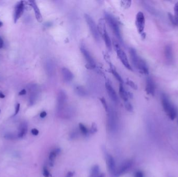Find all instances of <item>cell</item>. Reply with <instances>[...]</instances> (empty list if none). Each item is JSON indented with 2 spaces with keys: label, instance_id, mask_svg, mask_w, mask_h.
Masks as SVG:
<instances>
[{
  "label": "cell",
  "instance_id": "cell-1",
  "mask_svg": "<svg viewBox=\"0 0 178 177\" xmlns=\"http://www.w3.org/2000/svg\"><path fill=\"white\" fill-rule=\"evenodd\" d=\"M161 101L164 111L171 120H174L177 115V111L166 94L161 95Z\"/></svg>",
  "mask_w": 178,
  "mask_h": 177
},
{
  "label": "cell",
  "instance_id": "cell-2",
  "mask_svg": "<svg viewBox=\"0 0 178 177\" xmlns=\"http://www.w3.org/2000/svg\"><path fill=\"white\" fill-rule=\"evenodd\" d=\"M105 18L108 25L111 29V30H112V31L116 36L117 38L118 39V40L120 41V42H122V34L120 32L119 26L118 25V22L114 18V17L112 16L111 15L109 14L108 12H105Z\"/></svg>",
  "mask_w": 178,
  "mask_h": 177
},
{
  "label": "cell",
  "instance_id": "cell-3",
  "mask_svg": "<svg viewBox=\"0 0 178 177\" xmlns=\"http://www.w3.org/2000/svg\"><path fill=\"white\" fill-rule=\"evenodd\" d=\"M85 18L86 20V23L88 24L89 28L90 29V31L93 36L94 39L96 42H99L100 40V33H99L98 28L96 25L92 17L88 14H85Z\"/></svg>",
  "mask_w": 178,
  "mask_h": 177
},
{
  "label": "cell",
  "instance_id": "cell-4",
  "mask_svg": "<svg viewBox=\"0 0 178 177\" xmlns=\"http://www.w3.org/2000/svg\"><path fill=\"white\" fill-rule=\"evenodd\" d=\"M145 24L144 15L141 12H139L136 14V26L139 33L141 34L142 37H145V33L144 32Z\"/></svg>",
  "mask_w": 178,
  "mask_h": 177
},
{
  "label": "cell",
  "instance_id": "cell-5",
  "mask_svg": "<svg viewBox=\"0 0 178 177\" xmlns=\"http://www.w3.org/2000/svg\"><path fill=\"white\" fill-rule=\"evenodd\" d=\"M80 50L83 55V57L86 60L87 64H86V68L89 69H93L96 67V64L93 57L91 55L90 52L88 51L85 47L82 46L80 47Z\"/></svg>",
  "mask_w": 178,
  "mask_h": 177
},
{
  "label": "cell",
  "instance_id": "cell-6",
  "mask_svg": "<svg viewBox=\"0 0 178 177\" xmlns=\"http://www.w3.org/2000/svg\"><path fill=\"white\" fill-rule=\"evenodd\" d=\"M115 48L116 50V51L117 55L118 56L119 59L121 61V62H122V64H124V66L127 69L132 71V67H131L130 64H129L128 59L127 58V55L124 52V50H122V48H120V46L117 44L115 45Z\"/></svg>",
  "mask_w": 178,
  "mask_h": 177
},
{
  "label": "cell",
  "instance_id": "cell-7",
  "mask_svg": "<svg viewBox=\"0 0 178 177\" xmlns=\"http://www.w3.org/2000/svg\"><path fill=\"white\" fill-rule=\"evenodd\" d=\"M67 96L66 92L63 90H60L57 97V110L60 113L63 110L67 102Z\"/></svg>",
  "mask_w": 178,
  "mask_h": 177
},
{
  "label": "cell",
  "instance_id": "cell-8",
  "mask_svg": "<svg viewBox=\"0 0 178 177\" xmlns=\"http://www.w3.org/2000/svg\"><path fill=\"white\" fill-rule=\"evenodd\" d=\"M132 165H133V163L132 161L131 160H128L124 161L122 165H120L118 169L116 170L114 177H120V175L125 174L131 168Z\"/></svg>",
  "mask_w": 178,
  "mask_h": 177
},
{
  "label": "cell",
  "instance_id": "cell-9",
  "mask_svg": "<svg viewBox=\"0 0 178 177\" xmlns=\"http://www.w3.org/2000/svg\"><path fill=\"white\" fill-rule=\"evenodd\" d=\"M24 1H21L18 2L15 6L14 12V21L16 23L18 20L19 19L22 15L23 14L24 11L25 9V4Z\"/></svg>",
  "mask_w": 178,
  "mask_h": 177
},
{
  "label": "cell",
  "instance_id": "cell-10",
  "mask_svg": "<svg viewBox=\"0 0 178 177\" xmlns=\"http://www.w3.org/2000/svg\"><path fill=\"white\" fill-rule=\"evenodd\" d=\"M105 87L107 92L108 95L110 98L111 99V100L116 103L118 102V98L117 95L115 92V89L112 86L111 82L108 80H107L105 83Z\"/></svg>",
  "mask_w": 178,
  "mask_h": 177
},
{
  "label": "cell",
  "instance_id": "cell-11",
  "mask_svg": "<svg viewBox=\"0 0 178 177\" xmlns=\"http://www.w3.org/2000/svg\"><path fill=\"white\" fill-rule=\"evenodd\" d=\"M105 156H106V163H107L109 173H111V175L114 176L116 171L115 159L113 158V156L108 153L105 154Z\"/></svg>",
  "mask_w": 178,
  "mask_h": 177
},
{
  "label": "cell",
  "instance_id": "cell-12",
  "mask_svg": "<svg viewBox=\"0 0 178 177\" xmlns=\"http://www.w3.org/2000/svg\"><path fill=\"white\" fill-rule=\"evenodd\" d=\"M108 124L109 129L114 131L117 127V117L115 112L113 110L109 111L108 116Z\"/></svg>",
  "mask_w": 178,
  "mask_h": 177
},
{
  "label": "cell",
  "instance_id": "cell-13",
  "mask_svg": "<svg viewBox=\"0 0 178 177\" xmlns=\"http://www.w3.org/2000/svg\"><path fill=\"white\" fill-rule=\"evenodd\" d=\"M130 55L131 60L132 61V64L136 69H138L142 59L139 56V55L136 53V51L134 48H131L130 49Z\"/></svg>",
  "mask_w": 178,
  "mask_h": 177
},
{
  "label": "cell",
  "instance_id": "cell-14",
  "mask_svg": "<svg viewBox=\"0 0 178 177\" xmlns=\"http://www.w3.org/2000/svg\"><path fill=\"white\" fill-rule=\"evenodd\" d=\"M145 90L147 94L151 96H154L155 92V85L153 80L150 77L147 78L146 81V87Z\"/></svg>",
  "mask_w": 178,
  "mask_h": 177
},
{
  "label": "cell",
  "instance_id": "cell-15",
  "mask_svg": "<svg viewBox=\"0 0 178 177\" xmlns=\"http://www.w3.org/2000/svg\"><path fill=\"white\" fill-rule=\"evenodd\" d=\"M29 5L31 6L35 14V18L39 23H41L43 20L42 16L41 14L40 11L39 9V7L38 6L37 4L35 1H29Z\"/></svg>",
  "mask_w": 178,
  "mask_h": 177
},
{
  "label": "cell",
  "instance_id": "cell-16",
  "mask_svg": "<svg viewBox=\"0 0 178 177\" xmlns=\"http://www.w3.org/2000/svg\"><path fill=\"white\" fill-rule=\"evenodd\" d=\"M62 76L66 82H70L74 78V75L69 69L63 68L62 70Z\"/></svg>",
  "mask_w": 178,
  "mask_h": 177
},
{
  "label": "cell",
  "instance_id": "cell-17",
  "mask_svg": "<svg viewBox=\"0 0 178 177\" xmlns=\"http://www.w3.org/2000/svg\"><path fill=\"white\" fill-rule=\"evenodd\" d=\"M165 55L166 57V60L168 62L171 63L173 61V49L171 45H167L165 48Z\"/></svg>",
  "mask_w": 178,
  "mask_h": 177
},
{
  "label": "cell",
  "instance_id": "cell-18",
  "mask_svg": "<svg viewBox=\"0 0 178 177\" xmlns=\"http://www.w3.org/2000/svg\"><path fill=\"white\" fill-rule=\"evenodd\" d=\"M28 131V125L27 123L23 122L20 124V127L18 128V137L20 138H23L25 136Z\"/></svg>",
  "mask_w": 178,
  "mask_h": 177
},
{
  "label": "cell",
  "instance_id": "cell-19",
  "mask_svg": "<svg viewBox=\"0 0 178 177\" xmlns=\"http://www.w3.org/2000/svg\"><path fill=\"white\" fill-rule=\"evenodd\" d=\"M119 95L122 99L124 100L125 102L128 101V98L129 97H132V95L130 92H127V91L124 88L123 84L119 85Z\"/></svg>",
  "mask_w": 178,
  "mask_h": 177
},
{
  "label": "cell",
  "instance_id": "cell-20",
  "mask_svg": "<svg viewBox=\"0 0 178 177\" xmlns=\"http://www.w3.org/2000/svg\"><path fill=\"white\" fill-rule=\"evenodd\" d=\"M102 36L103 37V39H104V42H105V43L106 45V47H107L109 51H111V50H112L111 40L110 37H109V35L108 34L107 30H106L104 31Z\"/></svg>",
  "mask_w": 178,
  "mask_h": 177
},
{
  "label": "cell",
  "instance_id": "cell-21",
  "mask_svg": "<svg viewBox=\"0 0 178 177\" xmlns=\"http://www.w3.org/2000/svg\"><path fill=\"white\" fill-rule=\"evenodd\" d=\"M60 152V149H55L54 150L52 151L51 152L49 155V160L51 164V166H52L53 164V161L56 158L57 155Z\"/></svg>",
  "mask_w": 178,
  "mask_h": 177
},
{
  "label": "cell",
  "instance_id": "cell-22",
  "mask_svg": "<svg viewBox=\"0 0 178 177\" xmlns=\"http://www.w3.org/2000/svg\"><path fill=\"white\" fill-rule=\"evenodd\" d=\"M75 92L78 95L81 97H85L87 95V92L85 89L81 86H77L75 88Z\"/></svg>",
  "mask_w": 178,
  "mask_h": 177
},
{
  "label": "cell",
  "instance_id": "cell-23",
  "mask_svg": "<svg viewBox=\"0 0 178 177\" xmlns=\"http://www.w3.org/2000/svg\"><path fill=\"white\" fill-rule=\"evenodd\" d=\"M100 175V167L97 165L92 167L89 177H97Z\"/></svg>",
  "mask_w": 178,
  "mask_h": 177
},
{
  "label": "cell",
  "instance_id": "cell-24",
  "mask_svg": "<svg viewBox=\"0 0 178 177\" xmlns=\"http://www.w3.org/2000/svg\"><path fill=\"white\" fill-rule=\"evenodd\" d=\"M111 73L113 74L115 78L119 82V84H123V80L122 79V77L120 76L119 74L117 72L116 70L113 67H111Z\"/></svg>",
  "mask_w": 178,
  "mask_h": 177
},
{
  "label": "cell",
  "instance_id": "cell-25",
  "mask_svg": "<svg viewBox=\"0 0 178 177\" xmlns=\"http://www.w3.org/2000/svg\"><path fill=\"white\" fill-rule=\"evenodd\" d=\"M174 12H175V23H176V26H178V2L175 4V7H174Z\"/></svg>",
  "mask_w": 178,
  "mask_h": 177
},
{
  "label": "cell",
  "instance_id": "cell-26",
  "mask_svg": "<svg viewBox=\"0 0 178 177\" xmlns=\"http://www.w3.org/2000/svg\"><path fill=\"white\" fill-rule=\"evenodd\" d=\"M79 128L80 131H81V133H82V134L83 135L86 136V135L88 134V129L86 128V127H85L83 124L80 123Z\"/></svg>",
  "mask_w": 178,
  "mask_h": 177
},
{
  "label": "cell",
  "instance_id": "cell-27",
  "mask_svg": "<svg viewBox=\"0 0 178 177\" xmlns=\"http://www.w3.org/2000/svg\"><path fill=\"white\" fill-rule=\"evenodd\" d=\"M126 83L129 86L131 87L132 89H133L134 90H136L138 89V86L134 83V82L132 81L131 80L127 79V81H126Z\"/></svg>",
  "mask_w": 178,
  "mask_h": 177
},
{
  "label": "cell",
  "instance_id": "cell-28",
  "mask_svg": "<svg viewBox=\"0 0 178 177\" xmlns=\"http://www.w3.org/2000/svg\"><path fill=\"white\" fill-rule=\"evenodd\" d=\"M120 3L122 7H124L125 9L129 8L131 5V1H122Z\"/></svg>",
  "mask_w": 178,
  "mask_h": 177
},
{
  "label": "cell",
  "instance_id": "cell-29",
  "mask_svg": "<svg viewBox=\"0 0 178 177\" xmlns=\"http://www.w3.org/2000/svg\"><path fill=\"white\" fill-rule=\"evenodd\" d=\"M125 108L128 111L130 112H132L133 111V108L132 106V105L129 102V101L125 102Z\"/></svg>",
  "mask_w": 178,
  "mask_h": 177
},
{
  "label": "cell",
  "instance_id": "cell-30",
  "mask_svg": "<svg viewBox=\"0 0 178 177\" xmlns=\"http://www.w3.org/2000/svg\"><path fill=\"white\" fill-rule=\"evenodd\" d=\"M97 131V126H96V125L95 123H93L92 124V126H91V129H90V130L89 131V132H90L91 134H94V133H96Z\"/></svg>",
  "mask_w": 178,
  "mask_h": 177
},
{
  "label": "cell",
  "instance_id": "cell-31",
  "mask_svg": "<svg viewBox=\"0 0 178 177\" xmlns=\"http://www.w3.org/2000/svg\"><path fill=\"white\" fill-rule=\"evenodd\" d=\"M100 101L101 103H102L103 106H104V109H105L106 111H108V107L107 104L106 102V100L104 97H102L100 98Z\"/></svg>",
  "mask_w": 178,
  "mask_h": 177
},
{
  "label": "cell",
  "instance_id": "cell-32",
  "mask_svg": "<svg viewBox=\"0 0 178 177\" xmlns=\"http://www.w3.org/2000/svg\"><path fill=\"white\" fill-rule=\"evenodd\" d=\"M43 175H44V177H51L52 175L50 173H49V171L48 170V169L45 167H44L43 168Z\"/></svg>",
  "mask_w": 178,
  "mask_h": 177
},
{
  "label": "cell",
  "instance_id": "cell-33",
  "mask_svg": "<svg viewBox=\"0 0 178 177\" xmlns=\"http://www.w3.org/2000/svg\"><path fill=\"white\" fill-rule=\"evenodd\" d=\"M4 137L6 139H14L15 138V136L13 134L8 133L6 135H5Z\"/></svg>",
  "mask_w": 178,
  "mask_h": 177
},
{
  "label": "cell",
  "instance_id": "cell-34",
  "mask_svg": "<svg viewBox=\"0 0 178 177\" xmlns=\"http://www.w3.org/2000/svg\"><path fill=\"white\" fill-rule=\"evenodd\" d=\"M20 110V103H17L16 105V106H15V113L14 115H13V116H16L17 114L19 112Z\"/></svg>",
  "mask_w": 178,
  "mask_h": 177
},
{
  "label": "cell",
  "instance_id": "cell-35",
  "mask_svg": "<svg viewBox=\"0 0 178 177\" xmlns=\"http://www.w3.org/2000/svg\"><path fill=\"white\" fill-rule=\"evenodd\" d=\"M144 174L141 171H138L136 172L134 175V177H144Z\"/></svg>",
  "mask_w": 178,
  "mask_h": 177
},
{
  "label": "cell",
  "instance_id": "cell-36",
  "mask_svg": "<svg viewBox=\"0 0 178 177\" xmlns=\"http://www.w3.org/2000/svg\"><path fill=\"white\" fill-rule=\"evenodd\" d=\"M39 130L35 128H34L31 130L32 134L34 136H37L39 134Z\"/></svg>",
  "mask_w": 178,
  "mask_h": 177
},
{
  "label": "cell",
  "instance_id": "cell-37",
  "mask_svg": "<svg viewBox=\"0 0 178 177\" xmlns=\"http://www.w3.org/2000/svg\"><path fill=\"white\" fill-rule=\"evenodd\" d=\"M27 93L26 90L25 89H22V90L19 92V94L18 95H20V96H23V95H26Z\"/></svg>",
  "mask_w": 178,
  "mask_h": 177
},
{
  "label": "cell",
  "instance_id": "cell-38",
  "mask_svg": "<svg viewBox=\"0 0 178 177\" xmlns=\"http://www.w3.org/2000/svg\"><path fill=\"white\" fill-rule=\"evenodd\" d=\"M74 175V172H68L67 175H66V177H72Z\"/></svg>",
  "mask_w": 178,
  "mask_h": 177
},
{
  "label": "cell",
  "instance_id": "cell-39",
  "mask_svg": "<svg viewBox=\"0 0 178 177\" xmlns=\"http://www.w3.org/2000/svg\"><path fill=\"white\" fill-rule=\"evenodd\" d=\"M46 115H47V113L45 111H43L40 114V116L41 118H44V117L46 116Z\"/></svg>",
  "mask_w": 178,
  "mask_h": 177
},
{
  "label": "cell",
  "instance_id": "cell-40",
  "mask_svg": "<svg viewBox=\"0 0 178 177\" xmlns=\"http://www.w3.org/2000/svg\"><path fill=\"white\" fill-rule=\"evenodd\" d=\"M4 41L1 37H0V49L3 47Z\"/></svg>",
  "mask_w": 178,
  "mask_h": 177
},
{
  "label": "cell",
  "instance_id": "cell-41",
  "mask_svg": "<svg viewBox=\"0 0 178 177\" xmlns=\"http://www.w3.org/2000/svg\"><path fill=\"white\" fill-rule=\"evenodd\" d=\"M5 98V95L1 92H0V98L3 99V98Z\"/></svg>",
  "mask_w": 178,
  "mask_h": 177
},
{
  "label": "cell",
  "instance_id": "cell-42",
  "mask_svg": "<svg viewBox=\"0 0 178 177\" xmlns=\"http://www.w3.org/2000/svg\"><path fill=\"white\" fill-rule=\"evenodd\" d=\"M97 177H105V175L104 174H100Z\"/></svg>",
  "mask_w": 178,
  "mask_h": 177
},
{
  "label": "cell",
  "instance_id": "cell-43",
  "mask_svg": "<svg viewBox=\"0 0 178 177\" xmlns=\"http://www.w3.org/2000/svg\"><path fill=\"white\" fill-rule=\"evenodd\" d=\"M3 23L0 21V28H1V27H2V26H3Z\"/></svg>",
  "mask_w": 178,
  "mask_h": 177
},
{
  "label": "cell",
  "instance_id": "cell-44",
  "mask_svg": "<svg viewBox=\"0 0 178 177\" xmlns=\"http://www.w3.org/2000/svg\"><path fill=\"white\" fill-rule=\"evenodd\" d=\"M0 112H1V110H0Z\"/></svg>",
  "mask_w": 178,
  "mask_h": 177
},
{
  "label": "cell",
  "instance_id": "cell-45",
  "mask_svg": "<svg viewBox=\"0 0 178 177\" xmlns=\"http://www.w3.org/2000/svg\"></svg>",
  "mask_w": 178,
  "mask_h": 177
}]
</instances>
